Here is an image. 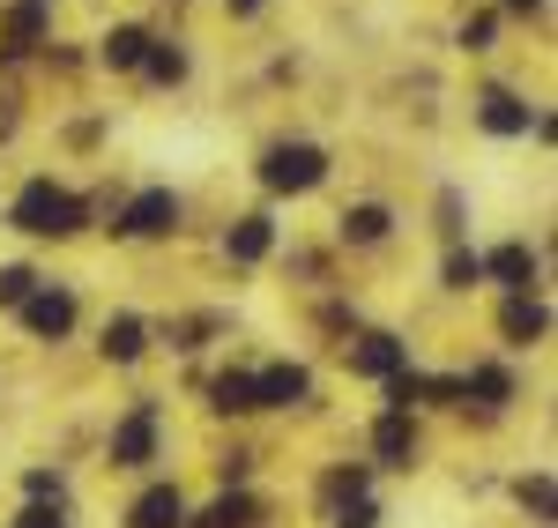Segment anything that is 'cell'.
<instances>
[{"mask_svg":"<svg viewBox=\"0 0 558 528\" xmlns=\"http://www.w3.org/2000/svg\"><path fill=\"white\" fill-rule=\"evenodd\" d=\"M83 201L75 194H60L52 179H31L23 194H15V209H8V223L15 231H31V238H68V231H83Z\"/></svg>","mask_w":558,"mask_h":528,"instance_id":"obj_1","label":"cell"},{"mask_svg":"<svg viewBox=\"0 0 558 528\" xmlns=\"http://www.w3.org/2000/svg\"><path fill=\"white\" fill-rule=\"evenodd\" d=\"M320 179H328V149H313V142H276L260 157V186L268 194H313Z\"/></svg>","mask_w":558,"mask_h":528,"instance_id":"obj_2","label":"cell"},{"mask_svg":"<svg viewBox=\"0 0 558 528\" xmlns=\"http://www.w3.org/2000/svg\"><path fill=\"white\" fill-rule=\"evenodd\" d=\"M112 462L120 469H149L157 462V402H134L128 409V425L112 432Z\"/></svg>","mask_w":558,"mask_h":528,"instance_id":"obj_3","label":"cell"},{"mask_svg":"<svg viewBox=\"0 0 558 528\" xmlns=\"http://www.w3.org/2000/svg\"><path fill=\"white\" fill-rule=\"evenodd\" d=\"M172 223H179V194H172V186H149V194H134V201H128L120 231H128V238H165Z\"/></svg>","mask_w":558,"mask_h":528,"instance_id":"obj_4","label":"cell"},{"mask_svg":"<svg viewBox=\"0 0 558 528\" xmlns=\"http://www.w3.org/2000/svg\"><path fill=\"white\" fill-rule=\"evenodd\" d=\"M23 320H31V335H68L75 328V298L68 291H31L23 298Z\"/></svg>","mask_w":558,"mask_h":528,"instance_id":"obj_5","label":"cell"},{"mask_svg":"<svg viewBox=\"0 0 558 528\" xmlns=\"http://www.w3.org/2000/svg\"><path fill=\"white\" fill-rule=\"evenodd\" d=\"M305 388H313V380H305L299 365H268L254 380V402L260 409H291V402H305Z\"/></svg>","mask_w":558,"mask_h":528,"instance_id":"obj_6","label":"cell"},{"mask_svg":"<svg viewBox=\"0 0 558 528\" xmlns=\"http://www.w3.org/2000/svg\"><path fill=\"white\" fill-rule=\"evenodd\" d=\"M179 521H186V499H179L172 484L142 491V499H134V514H128V528H179Z\"/></svg>","mask_w":558,"mask_h":528,"instance_id":"obj_7","label":"cell"},{"mask_svg":"<svg viewBox=\"0 0 558 528\" xmlns=\"http://www.w3.org/2000/svg\"><path fill=\"white\" fill-rule=\"evenodd\" d=\"M499 328H507V343H544L551 312H544L536 298H529V291H521V298H507V312H499Z\"/></svg>","mask_w":558,"mask_h":528,"instance_id":"obj_8","label":"cell"},{"mask_svg":"<svg viewBox=\"0 0 558 528\" xmlns=\"http://www.w3.org/2000/svg\"><path fill=\"white\" fill-rule=\"evenodd\" d=\"M484 268V275H499V283H507V291H529V283H536V254H529V246H499V254H492V261H476Z\"/></svg>","mask_w":558,"mask_h":528,"instance_id":"obj_9","label":"cell"},{"mask_svg":"<svg viewBox=\"0 0 558 528\" xmlns=\"http://www.w3.org/2000/svg\"><path fill=\"white\" fill-rule=\"evenodd\" d=\"M350 365H357L365 380H395V372H402V343H395V335H365Z\"/></svg>","mask_w":558,"mask_h":528,"instance_id":"obj_10","label":"cell"},{"mask_svg":"<svg viewBox=\"0 0 558 528\" xmlns=\"http://www.w3.org/2000/svg\"><path fill=\"white\" fill-rule=\"evenodd\" d=\"M373 446H380V462L410 469V454H417V432H410V417H395V409H387V417H380V432H373Z\"/></svg>","mask_w":558,"mask_h":528,"instance_id":"obj_11","label":"cell"},{"mask_svg":"<svg viewBox=\"0 0 558 528\" xmlns=\"http://www.w3.org/2000/svg\"><path fill=\"white\" fill-rule=\"evenodd\" d=\"M268 238H276L268 217H239V223H231V238H223V254H231V261H260V254H268Z\"/></svg>","mask_w":558,"mask_h":528,"instance_id":"obj_12","label":"cell"},{"mask_svg":"<svg viewBox=\"0 0 558 528\" xmlns=\"http://www.w3.org/2000/svg\"><path fill=\"white\" fill-rule=\"evenodd\" d=\"M142 335H149V328H142L134 312L105 320V357H112V365H134V357H142Z\"/></svg>","mask_w":558,"mask_h":528,"instance_id":"obj_13","label":"cell"},{"mask_svg":"<svg viewBox=\"0 0 558 528\" xmlns=\"http://www.w3.org/2000/svg\"><path fill=\"white\" fill-rule=\"evenodd\" d=\"M149 30H134V23H120L112 38H105V67H142V52H149Z\"/></svg>","mask_w":558,"mask_h":528,"instance_id":"obj_14","label":"cell"},{"mask_svg":"<svg viewBox=\"0 0 558 528\" xmlns=\"http://www.w3.org/2000/svg\"><path fill=\"white\" fill-rule=\"evenodd\" d=\"M387 223H395V217H387L380 201H365V209H350V217H343V238H350V246H380Z\"/></svg>","mask_w":558,"mask_h":528,"instance_id":"obj_15","label":"cell"},{"mask_svg":"<svg viewBox=\"0 0 558 528\" xmlns=\"http://www.w3.org/2000/svg\"><path fill=\"white\" fill-rule=\"evenodd\" d=\"M209 395H216V409H223V417H246V409H260V402H254V372H223Z\"/></svg>","mask_w":558,"mask_h":528,"instance_id":"obj_16","label":"cell"},{"mask_svg":"<svg viewBox=\"0 0 558 528\" xmlns=\"http://www.w3.org/2000/svg\"><path fill=\"white\" fill-rule=\"evenodd\" d=\"M484 134H529V105L521 97H484Z\"/></svg>","mask_w":558,"mask_h":528,"instance_id":"obj_17","label":"cell"},{"mask_svg":"<svg viewBox=\"0 0 558 528\" xmlns=\"http://www.w3.org/2000/svg\"><path fill=\"white\" fill-rule=\"evenodd\" d=\"M194 528H254V499H246V491H223Z\"/></svg>","mask_w":558,"mask_h":528,"instance_id":"obj_18","label":"cell"},{"mask_svg":"<svg viewBox=\"0 0 558 528\" xmlns=\"http://www.w3.org/2000/svg\"><path fill=\"white\" fill-rule=\"evenodd\" d=\"M142 67H149L157 83H186V52H172V45H149V52H142Z\"/></svg>","mask_w":558,"mask_h":528,"instance_id":"obj_19","label":"cell"},{"mask_svg":"<svg viewBox=\"0 0 558 528\" xmlns=\"http://www.w3.org/2000/svg\"><path fill=\"white\" fill-rule=\"evenodd\" d=\"M521 506L536 514V521H551V477L536 469V477H521Z\"/></svg>","mask_w":558,"mask_h":528,"instance_id":"obj_20","label":"cell"},{"mask_svg":"<svg viewBox=\"0 0 558 528\" xmlns=\"http://www.w3.org/2000/svg\"><path fill=\"white\" fill-rule=\"evenodd\" d=\"M31 291H38V275H31V268H0V306H23Z\"/></svg>","mask_w":558,"mask_h":528,"instance_id":"obj_21","label":"cell"},{"mask_svg":"<svg viewBox=\"0 0 558 528\" xmlns=\"http://www.w3.org/2000/svg\"><path fill=\"white\" fill-rule=\"evenodd\" d=\"M462 388H476V395H492V402H514V380L499 372V365H484L476 380H462Z\"/></svg>","mask_w":558,"mask_h":528,"instance_id":"obj_22","label":"cell"},{"mask_svg":"<svg viewBox=\"0 0 558 528\" xmlns=\"http://www.w3.org/2000/svg\"><path fill=\"white\" fill-rule=\"evenodd\" d=\"M38 30H45L38 8H15V15H8V38H15V45H38Z\"/></svg>","mask_w":558,"mask_h":528,"instance_id":"obj_23","label":"cell"},{"mask_svg":"<svg viewBox=\"0 0 558 528\" xmlns=\"http://www.w3.org/2000/svg\"><path fill=\"white\" fill-rule=\"evenodd\" d=\"M15 528H68V514H60V506H23Z\"/></svg>","mask_w":558,"mask_h":528,"instance_id":"obj_24","label":"cell"},{"mask_svg":"<svg viewBox=\"0 0 558 528\" xmlns=\"http://www.w3.org/2000/svg\"><path fill=\"white\" fill-rule=\"evenodd\" d=\"M476 275H484V268H476V254H454V261H447V283H454V291H470Z\"/></svg>","mask_w":558,"mask_h":528,"instance_id":"obj_25","label":"cell"},{"mask_svg":"<svg viewBox=\"0 0 558 528\" xmlns=\"http://www.w3.org/2000/svg\"><path fill=\"white\" fill-rule=\"evenodd\" d=\"M357 491H365V469H336L328 477V499H357Z\"/></svg>","mask_w":558,"mask_h":528,"instance_id":"obj_26","label":"cell"},{"mask_svg":"<svg viewBox=\"0 0 558 528\" xmlns=\"http://www.w3.org/2000/svg\"><path fill=\"white\" fill-rule=\"evenodd\" d=\"M492 30H499V23H492V15H476L470 30H462V45H470V52H484V45H492Z\"/></svg>","mask_w":558,"mask_h":528,"instance_id":"obj_27","label":"cell"},{"mask_svg":"<svg viewBox=\"0 0 558 528\" xmlns=\"http://www.w3.org/2000/svg\"><path fill=\"white\" fill-rule=\"evenodd\" d=\"M373 521H380L373 506H357V514H343V528H373Z\"/></svg>","mask_w":558,"mask_h":528,"instance_id":"obj_28","label":"cell"},{"mask_svg":"<svg viewBox=\"0 0 558 528\" xmlns=\"http://www.w3.org/2000/svg\"><path fill=\"white\" fill-rule=\"evenodd\" d=\"M223 8H231V15H254V8H260V0H223Z\"/></svg>","mask_w":558,"mask_h":528,"instance_id":"obj_29","label":"cell"},{"mask_svg":"<svg viewBox=\"0 0 558 528\" xmlns=\"http://www.w3.org/2000/svg\"><path fill=\"white\" fill-rule=\"evenodd\" d=\"M507 8H514V15H536V8H544V0H507Z\"/></svg>","mask_w":558,"mask_h":528,"instance_id":"obj_30","label":"cell"},{"mask_svg":"<svg viewBox=\"0 0 558 528\" xmlns=\"http://www.w3.org/2000/svg\"><path fill=\"white\" fill-rule=\"evenodd\" d=\"M31 8H45V0H31Z\"/></svg>","mask_w":558,"mask_h":528,"instance_id":"obj_31","label":"cell"}]
</instances>
